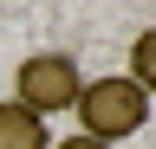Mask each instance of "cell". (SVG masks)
<instances>
[{"mask_svg": "<svg viewBox=\"0 0 156 149\" xmlns=\"http://www.w3.org/2000/svg\"><path fill=\"white\" fill-rule=\"evenodd\" d=\"M78 91H85V78H78L72 52H33V59H20V71H13V104H26L33 117L72 110Z\"/></svg>", "mask_w": 156, "mask_h": 149, "instance_id": "7a4b0ae2", "label": "cell"}, {"mask_svg": "<svg viewBox=\"0 0 156 149\" xmlns=\"http://www.w3.org/2000/svg\"><path fill=\"white\" fill-rule=\"evenodd\" d=\"M52 149H104V143H91V136H65V143H52Z\"/></svg>", "mask_w": 156, "mask_h": 149, "instance_id": "5b68a950", "label": "cell"}, {"mask_svg": "<svg viewBox=\"0 0 156 149\" xmlns=\"http://www.w3.org/2000/svg\"><path fill=\"white\" fill-rule=\"evenodd\" d=\"M124 78L143 91V97H156V26H143L130 39V71H124Z\"/></svg>", "mask_w": 156, "mask_h": 149, "instance_id": "277c9868", "label": "cell"}, {"mask_svg": "<svg viewBox=\"0 0 156 149\" xmlns=\"http://www.w3.org/2000/svg\"><path fill=\"white\" fill-rule=\"evenodd\" d=\"M78 136H91V143H104V149H117L124 136H136V130L150 123V97L136 91L130 78H91L85 91H78Z\"/></svg>", "mask_w": 156, "mask_h": 149, "instance_id": "6da1fadb", "label": "cell"}, {"mask_svg": "<svg viewBox=\"0 0 156 149\" xmlns=\"http://www.w3.org/2000/svg\"><path fill=\"white\" fill-rule=\"evenodd\" d=\"M0 149H52L46 143V117H33L26 104H0Z\"/></svg>", "mask_w": 156, "mask_h": 149, "instance_id": "3957f363", "label": "cell"}]
</instances>
